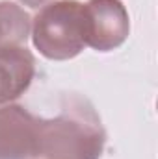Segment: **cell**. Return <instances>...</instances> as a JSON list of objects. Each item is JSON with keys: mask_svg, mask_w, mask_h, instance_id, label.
Listing matches in <instances>:
<instances>
[{"mask_svg": "<svg viewBox=\"0 0 158 159\" xmlns=\"http://www.w3.org/2000/svg\"><path fill=\"white\" fill-rule=\"evenodd\" d=\"M106 131L89 100L69 94L54 119H39V157L101 159Z\"/></svg>", "mask_w": 158, "mask_h": 159, "instance_id": "1", "label": "cell"}, {"mask_svg": "<svg viewBox=\"0 0 158 159\" xmlns=\"http://www.w3.org/2000/svg\"><path fill=\"white\" fill-rule=\"evenodd\" d=\"M39 119L17 104L0 107V159L39 157Z\"/></svg>", "mask_w": 158, "mask_h": 159, "instance_id": "4", "label": "cell"}, {"mask_svg": "<svg viewBox=\"0 0 158 159\" xmlns=\"http://www.w3.org/2000/svg\"><path fill=\"white\" fill-rule=\"evenodd\" d=\"M34 76L36 59L26 46L0 50V107L24 94Z\"/></svg>", "mask_w": 158, "mask_h": 159, "instance_id": "5", "label": "cell"}, {"mask_svg": "<svg viewBox=\"0 0 158 159\" xmlns=\"http://www.w3.org/2000/svg\"><path fill=\"white\" fill-rule=\"evenodd\" d=\"M21 4H24V6H28V7H34V9H37L41 6H47L50 0H19Z\"/></svg>", "mask_w": 158, "mask_h": 159, "instance_id": "7", "label": "cell"}, {"mask_svg": "<svg viewBox=\"0 0 158 159\" xmlns=\"http://www.w3.org/2000/svg\"><path fill=\"white\" fill-rule=\"evenodd\" d=\"M86 46L97 52L119 48L130 34L128 11L121 0H87L84 4Z\"/></svg>", "mask_w": 158, "mask_h": 159, "instance_id": "3", "label": "cell"}, {"mask_svg": "<svg viewBox=\"0 0 158 159\" xmlns=\"http://www.w3.org/2000/svg\"><path fill=\"white\" fill-rule=\"evenodd\" d=\"M32 41L41 56L65 61L86 46L84 4L78 0H56L43 6L32 20Z\"/></svg>", "mask_w": 158, "mask_h": 159, "instance_id": "2", "label": "cell"}, {"mask_svg": "<svg viewBox=\"0 0 158 159\" xmlns=\"http://www.w3.org/2000/svg\"><path fill=\"white\" fill-rule=\"evenodd\" d=\"M30 30V15L15 2L0 0V50L24 46Z\"/></svg>", "mask_w": 158, "mask_h": 159, "instance_id": "6", "label": "cell"}]
</instances>
